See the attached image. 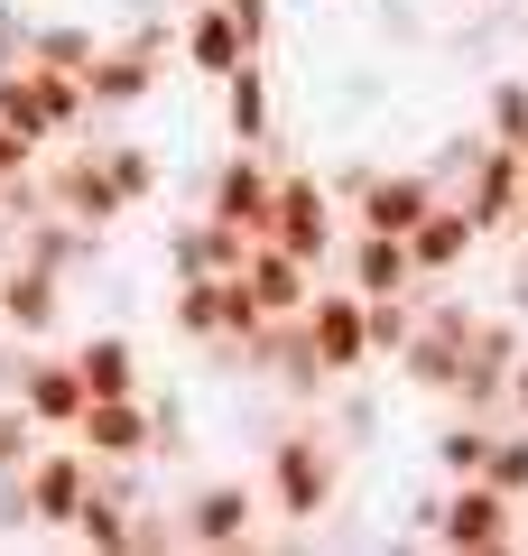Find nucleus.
I'll return each instance as SVG.
<instances>
[{"instance_id": "25", "label": "nucleus", "mask_w": 528, "mask_h": 556, "mask_svg": "<svg viewBox=\"0 0 528 556\" xmlns=\"http://www.w3.org/2000/svg\"><path fill=\"white\" fill-rule=\"evenodd\" d=\"M65 538H75L84 556H121V547H130V501H112L93 482V492L75 501V519H65Z\"/></svg>"}, {"instance_id": "23", "label": "nucleus", "mask_w": 528, "mask_h": 556, "mask_svg": "<svg viewBox=\"0 0 528 556\" xmlns=\"http://www.w3.org/2000/svg\"><path fill=\"white\" fill-rule=\"evenodd\" d=\"M93 149H102V177L121 186V204H130V214H139V204H158V186H167V159H158L149 139H93Z\"/></svg>"}, {"instance_id": "39", "label": "nucleus", "mask_w": 528, "mask_h": 556, "mask_svg": "<svg viewBox=\"0 0 528 556\" xmlns=\"http://www.w3.org/2000/svg\"><path fill=\"white\" fill-rule=\"evenodd\" d=\"M519 20H528V0H519Z\"/></svg>"}, {"instance_id": "2", "label": "nucleus", "mask_w": 528, "mask_h": 556, "mask_svg": "<svg viewBox=\"0 0 528 556\" xmlns=\"http://www.w3.org/2000/svg\"><path fill=\"white\" fill-rule=\"evenodd\" d=\"M288 260H306L315 278L334 269V241H343V204L325 195V177H306V167H278V195H269V232Z\"/></svg>"}, {"instance_id": "16", "label": "nucleus", "mask_w": 528, "mask_h": 556, "mask_svg": "<svg viewBox=\"0 0 528 556\" xmlns=\"http://www.w3.org/2000/svg\"><path fill=\"white\" fill-rule=\"evenodd\" d=\"M102 241L112 232H84V223H65V214H28L20 232H10V260H28V269H56V278H75V269H93L102 260Z\"/></svg>"}, {"instance_id": "38", "label": "nucleus", "mask_w": 528, "mask_h": 556, "mask_svg": "<svg viewBox=\"0 0 528 556\" xmlns=\"http://www.w3.org/2000/svg\"><path fill=\"white\" fill-rule=\"evenodd\" d=\"M519 547H528V501H519Z\"/></svg>"}, {"instance_id": "40", "label": "nucleus", "mask_w": 528, "mask_h": 556, "mask_svg": "<svg viewBox=\"0 0 528 556\" xmlns=\"http://www.w3.org/2000/svg\"><path fill=\"white\" fill-rule=\"evenodd\" d=\"M186 10H196V0H186Z\"/></svg>"}, {"instance_id": "37", "label": "nucleus", "mask_w": 528, "mask_h": 556, "mask_svg": "<svg viewBox=\"0 0 528 556\" xmlns=\"http://www.w3.org/2000/svg\"><path fill=\"white\" fill-rule=\"evenodd\" d=\"M501 149H519V167H528V121H519V139H501Z\"/></svg>"}, {"instance_id": "26", "label": "nucleus", "mask_w": 528, "mask_h": 556, "mask_svg": "<svg viewBox=\"0 0 528 556\" xmlns=\"http://www.w3.org/2000/svg\"><path fill=\"white\" fill-rule=\"evenodd\" d=\"M482 482H491V492H501V501H528V427H510V417H501V427H491Z\"/></svg>"}, {"instance_id": "19", "label": "nucleus", "mask_w": 528, "mask_h": 556, "mask_svg": "<svg viewBox=\"0 0 528 556\" xmlns=\"http://www.w3.org/2000/svg\"><path fill=\"white\" fill-rule=\"evenodd\" d=\"M334 260H343L352 298H408V288H417L408 241H399V232H352V241H334Z\"/></svg>"}, {"instance_id": "35", "label": "nucleus", "mask_w": 528, "mask_h": 556, "mask_svg": "<svg viewBox=\"0 0 528 556\" xmlns=\"http://www.w3.org/2000/svg\"><path fill=\"white\" fill-rule=\"evenodd\" d=\"M510 316L528 325V251H519V278H510Z\"/></svg>"}, {"instance_id": "32", "label": "nucleus", "mask_w": 528, "mask_h": 556, "mask_svg": "<svg viewBox=\"0 0 528 556\" xmlns=\"http://www.w3.org/2000/svg\"><path fill=\"white\" fill-rule=\"evenodd\" d=\"M501 417H510V427H528V343L510 353V371H501Z\"/></svg>"}, {"instance_id": "13", "label": "nucleus", "mask_w": 528, "mask_h": 556, "mask_svg": "<svg viewBox=\"0 0 528 556\" xmlns=\"http://www.w3.org/2000/svg\"><path fill=\"white\" fill-rule=\"evenodd\" d=\"M399 241H408V269H417V278H464L473 251H482V232H473V214H464L454 195H436Z\"/></svg>"}, {"instance_id": "3", "label": "nucleus", "mask_w": 528, "mask_h": 556, "mask_svg": "<svg viewBox=\"0 0 528 556\" xmlns=\"http://www.w3.org/2000/svg\"><path fill=\"white\" fill-rule=\"evenodd\" d=\"M297 334H306L315 371L325 380H372V325H362V298H352L343 278H315V298L297 306Z\"/></svg>"}, {"instance_id": "30", "label": "nucleus", "mask_w": 528, "mask_h": 556, "mask_svg": "<svg viewBox=\"0 0 528 556\" xmlns=\"http://www.w3.org/2000/svg\"><path fill=\"white\" fill-rule=\"evenodd\" d=\"M223 10H232L241 47H251V56H269V38H278V0H223Z\"/></svg>"}, {"instance_id": "22", "label": "nucleus", "mask_w": 528, "mask_h": 556, "mask_svg": "<svg viewBox=\"0 0 528 556\" xmlns=\"http://www.w3.org/2000/svg\"><path fill=\"white\" fill-rule=\"evenodd\" d=\"M65 362H75L84 399H130V390H149V371H139V343H130V334H84V343H65Z\"/></svg>"}, {"instance_id": "4", "label": "nucleus", "mask_w": 528, "mask_h": 556, "mask_svg": "<svg viewBox=\"0 0 528 556\" xmlns=\"http://www.w3.org/2000/svg\"><path fill=\"white\" fill-rule=\"evenodd\" d=\"M0 121H10V130H28V139H75V130H93V102H84L75 75L20 56L10 75H0Z\"/></svg>"}, {"instance_id": "17", "label": "nucleus", "mask_w": 528, "mask_h": 556, "mask_svg": "<svg viewBox=\"0 0 528 556\" xmlns=\"http://www.w3.org/2000/svg\"><path fill=\"white\" fill-rule=\"evenodd\" d=\"M241 251H251V241L232 232V223H214V214H176L167 223V278H223V269H241Z\"/></svg>"}, {"instance_id": "29", "label": "nucleus", "mask_w": 528, "mask_h": 556, "mask_svg": "<svg viewBox=\"0 0 528 556\" xmlns=\"http://www.w3.org/2000/svg\"><path fill=\"white\" fill-rule=\"evenodd\" d=\"M519 121H528V75H501L491 102H482V130L491 139H519Z\"/></svg>"}, {"instance_id": "11", "label": "nucleus", "mask_w": 528, "mask_h": 556, "mask_svg": "<svg viewBox=\"0 0 528 556\" xmlns=\"http://www.w3.org/2000/svg\"><path fill=\"white\" fill-rule=\"evenodd\" d=\"M0 334L56 343L65 334V278L56 269H28V260H0Z\"/></svg>"}, {"instance_id": "12", "label": "nucleus", "mask_w": 528, "mask_h": 556, "mask_svg": "<svg viewBox=\"0 0 528 556\" xmlns=\"http://www.w3.org/2000/svg\"><path fill=\"white\" fill-rule=\"evenodd\" d=\"M10 399L38 417L47 437H75V417H84V380H75V362L47 353V343H28V353H20V380H10Z\"/></svg>"}, {"instance_id": "20", "label": "nucleus", "mask_w": 528, "mask_h": 556, "mask_svg": "<svg viewBox=\"0 0 528 556\" xmlns=\"http://www.w3.org/2000/svg\"><path fill=\"white\" fill-rule=\"evenodd\" d=\"M241 56H251V47H241L232 10H223V0H196V10H186V28H176V65H186V75H204V84H223Z\"/></svg>"}, {"instance_id": "27", "label": "nucleus", "mask_w": 528, "mask_h": 556, "mask_svg": "<svg viewBox=\"0 0 528 556\" xmlns=\"http://www.w3.org/2000/svg\"><path fill=\"white\" fill-rule=\"evenodd\" d=\"M93 47H102L93 28H65V20L28 28V65H56V75H75V84H84V65H93Z\"/></svg>"}, {"instance_id": "28", "label": "nucleus", "mask_w": 528, "mask_h": 556, "mask_svg": "<svg viewBox=\"0 0 528 556\" xmlns=\"http://www.w3.org/2000/svg\"><path fill=\"white\" fill-rule=\"evenodd\" d=\"M38 445H47V427L20 408V399H0V473H20V464L38 455Z\"/></svg>"}, {"instance_id": "10", "label": "nucleus", "mask_w": 528, "mask_h": 556, "mask_svg": "<svg viewBox=\"0 0 528 556\" xmlns=\"http://www.w3.org/2000/svg\"><path fill=\"white\" fill-rule=\"evenodd\" d=\"M445 195L473 214V232H482V241H501V232H510V214H519V149L482 139V149H473V167L445 186Z\"/></svg>"}, {"instance_id": "31", "label": "nucleus", "mask_w": 528, "mask_h": 556, "mask_svg": "<svg viewBox=\"0 0 528 556\" xmlns=\"http://www.w3.org/2000/svg\"><path fill=\"white\" fill-rule=\"evenodd\" d=\"M38 149H47V139H28V130H10V121H0V186H20L28 167H38Z\"/></svg>"}, {"instance_id": "14", "label": "nucleus", "mask_w": 528, "mask_h": 556, "mask_svg": "<svg viewBox=\"0 0 528 556\" xmlns=\"http://www.w3.org/2000/svg\"><path fill=\"white\" fill-rule=\"evenodd\" d=\"M436 195H445V186H436L427 167H372V177H362V195H352L343 214H352V232H408Z\"/></svg>"}, {"instance_id": "1", "label": "nucleus", "mask_w": 528, "mask_h": 556, "mask_svg": "<svg viewBox=\"0 0 528 556\" xmlns=\"http://www.w3.org/2000/svg\"><path fill=\"white\" fill-rule=\"evenodd\" d=\"M334 501H343V445L325 437L315 408H288L260 455V510H278L288 529H325Z\"/></svg>"}, {"instance_id": "9", "label": "nucleus", "mask_w": 528, "mask_h": 556, "mask_svg": "<svg viewBox=\"0 0 528 556\" xmlns=\"http://www.w3.org/2000/svg\"><path fill=\"white\" fill-rule=\"evenodd\" d=\"M20 492H28V519L65 538V519H75V501L93 492V455H84L75 437H47L38 455L20 464Z\"/></svg>"}, {"instance_id": "18", "label": "nucleus", "mask_w": 528, "mask_h": 556, "mask_svg": "<svg viewBox=\"0 0 528 556\" xmlns=\"http://www.w3.org/2000/svg\"><path fill=\"white\" fill-rule=\"evenodd\" d=\"M214 102H223V139H241V149H269L278 139V93H269V65L260 56H241L214 84Z\"/></svg>"}, {"instance_id": "6", "label": "nucleus", "mask_w": 528, "mask_h": 556, "mask_svg": "<svg viewBox=\"0 0 528 556\" xmlns=\"http://www.w3.org/2000/svg\"><path fill=\"white\" fill-rule=\"evenodd\" d=\"M427 547H464V556L519 547V501H501L482 473L445 482V492H436V538H427Z\"/></svg>"}, {"instance_id": "5", "label": "nucleus", "mask_w": 528, "mask_h": 556, "mask_svg": "<svg viewBox=\"0 0 528 556\" xmlns=\"http://www.w3.org/2000/svg\"><path fill=\"white\" fill-rule=\"evenodd\" d=\"M158 56H167V28H130L121 47H93V65H84V102H93V121H130L139 102L158 93Z\"/></svg>"}, {"instance_id": "21", "label": "nucleus", "mask_w": 528, "mask_h": 556, "mask_svg": "<svg viewBox=\"0 0 528 556\" xmlns=\"http://www.w3.org/2000/svg\"><path fill=\"white\" fill-rule=\"evenodd\" d=\"M241 288H251L260 316H297V306L315 298V269H306V260H288L278 241H251V251H241Z\"/></svg>"}, {"instance_id": "33", "label": "nucleus", "mask_w": 528, "mask_h": 556, "mask_svg": "<svg viewBox=\"0 0 528 556\" xmlns=\"http://www.w3.org/2000/svg\"><path fill=\"white\" fill-rule=\"evenodd\" d=\"M20 56H28V20H20V10H0V75H10Z\"/></svg>"}, {"instance_id": "15", "label": "nucleus", "mask_w": 528, "mask_h": 556, "mask_svg": "<svg viewBox=\"0 0 528 556\" xmlns=\"http://www.w3.org/2000/svg\"><path fill=\"white\" fill-rule=\"evenodd\" d=\"M75 445L93 464H139L158 445V427H149V399H84V417H75Z\"/></svg>"}, {"instance_id": "7", "label": "nucleus", "mask_w": 528, "mask_h": 556, "mask_svg": "<svg viewBox=\"0 0 528 556\" xmlns=\"http://www.w3.org/2000/svg\"><path fill=\"white\" fill-rule=\"evenodd\" d=\"M176 547H260V482H232V473H214V482H196V492L176 501Z\"/></svg>"}, {"instance_id": "36", "label": "nucleus", "mask_w": 528, "mask_h": 556, "mask_svg": "<svg viewBox=\"0 0 528 556\" xmlns=\"http://www.w3.org/2000/svg\"><path fill=\"white\" fill-rule=\"evenodd\" d=\"M510 241H519V251H528V195H519V214H510Z\"/></svg>"}, {"instance_id": "34", "label": "nucleus", "mask_w": 528, "mask_h": 556, "mask_svg": "<svg viewBox=\"0 0 528 556\" xmlns=\"http://www.w3.org/2000/svg\"><path fill=\"white\" fill-rule=\"evenodd\" d=\"M20 353H28L20 334H0V399H10V380H20Z\"/></svg>"}, {"instance_id": "24", "label": "nucleus", "mask_w": 528, "mask_h": 556, "mask_svg": "<svg viewBox=\"0 0 528 556\" xmlns=\"http://www.w3.org/2000/svg\"><path fill=\"white\" fill-rule=\"evenodd\" d=\"M491 427H501V417H464V408H445V427H436V445H427L436 482H464V473H482V455H491Z\"/></svg>"}, {"instance_id": "8", "label": "nucleus", "mask_w": 528, "mask_h": 556, "mask_svg": "<svg viewBox=\"0 0 528 556\" xmlns=\"http://www.w3.org/2000/svg\"><path fill=\"white\" fill-rule=\"evenodd\" d=\"M269 195H278V159L232 139V149H223V167L204 177V204H196V214H214V223H232L241 241H260V232H269Z\"/></svg>"}]
</instances>
